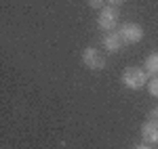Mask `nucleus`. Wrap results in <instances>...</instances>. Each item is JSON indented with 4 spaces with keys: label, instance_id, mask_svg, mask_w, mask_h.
<instances>
[{
    "label": "nucleus",
    "instance_id": "f257e3e1",
    "mask_svg": "<svg viewBox=\"0 0 158 149\" xmlns=\"http://www.w3.org/2000/svg\"><path fill=\"white\" fill-rule=\"evenodd\" d=\"M148 72L146 69H141V67H127L124 72H122L120 80L122 84L127 88H131V90H139V88H143L148 84Z\"/></svg>",
    "mask_w": 158,
    "mask_h": 149
},
{
    "label": "nucleus",
    "instance_id": "f03ea898",
    "mask_svg": "<svg viewBox=\"0 0 158 149\" xmlns=\"http://www.w3.org/2000/svg\"><path fill=\"white\" fill-rule=\"evenodd\" d=\"M118 19H120L118 9H114V6H103V9L99 11L97 23H99L101 29H106V32H114V27L118 25Z\"/></svg>",
    "mask_w": 158,
    "mask_h": 149
},
{
    "label": "nucleus",
    "instance_id": "7ed1b4c3",
    "mask_svg": "<svg viewBox=\"0 0 158 149\" xmlns=\"http://www.w3.org/2000/svg\"><path fill=\"white\" fill-rule=\"evenodd\" d=\"M118 34H120L124 44H135V42H139L143 38V27L139 23H124V25H120Z\"/></svg>",
    "mask_w": 158,
    "mask_h": 149
},
{
    "label": "nucleus",
    "instance_id": "20e7f679",
    "mask_svg": "<svg viewBox=\"0 0 158 149\" xmlns=\"http://www.w3.org/2000/svg\"><path fill=\"white\" fill-rule=\"evenodd\" d=\"M82 63H85L89 69H103L106 67V59H103V55L99 53L97 49H93V46H86L82 50Z\"/></svg>",
    "mask_w": 158,
    "mask_h": 149
},
{
    "label": "nucleus",
    "instance_id": "39448f33",
    "mask_svg": "<svg viewBox=\"0 0 158 149\" xmlns=\"http://www.w3.org/2000/svg\"><path fill=\"white\" fill-rule=\"evenodd\" d=\"M141 139L146 141V143H158V118L154 120H148L143 122L141 126Z\"/></svg>",
    "mask_w": 158,
    "mask_h": 149
},
{
    "label": "nucleus",
    "instance_id": "423d86ee",
    "mask_svg": "<svg viewBox=\"0 0 158 149\" xmlns=\"http://www.w3.org/2000/svg\"><path fill=\"white\" fill-rule=\"evenodd\" d=\"M101 44H103V49L108 50V53H118L122 46V38L118 32H108L103 40H101Z\"/></svg>",
    "mask_w": 158,
    "mask_h": 149
},
{
    "label": "nucleus",
    "instance_id": "0eeeda50",
    "mask_svg": "<svg viewBox=\"0 0 158 149\" xmlns=\"http://www.w3.org/2000/svg\"><path fill=\"white\" fill-rule=\"evenodd\" d=\"M143 69H146L150 76H156V74H158V53H152V55H148Z\"/></svg>",
    "mask_w": 158,
    "mask_h": 149
},
{
    "label": "nucleus",
    "instance_id": "6e6552de",
    "mask_svg": "<svg viewBox=\"0 0 158 149\" xmlns=\"http://www.w3.org/2000/svg\"><path fill=\"white\" fill-rule=\"evenodd\" d=\"M148 90H150V95H152V97H158V78H152V80H150Z\"/></svg>",
    "mask_w": 158,
    "mask_h": 149
},
{
    "label": "nucleus",
    "instance_id": "1a4fd4ad",
    "mask_svg": "<svg viewBox=\"0 0 158 149\" xmlns=\"http://www.w3.org/2000/svg\"><path fill=\"white\" fill-rule=\"evenodd\" d=\"M103 2H106V0H86V4H89L91 9H99V11L103 9Z\"/></svg>",
    "mask_w": 158,
    "mask_h": 149
},
{
    "label": "nucleus",
    "instance_id": "9d476101",
    "mask_svg": "<svg viewBox=\"0 0 158 149\" xmlns=\"http://www.w3.org/2000/svg\"><path fill=\"white\" fill-rule=\"evenodd\" d=\"M108 2H110V6H118V4H122L124 0H108Z\"/></svg>",
    "mask_w": 158,
    "mask_h": 149
},
{
    "label": "nucleus",
    "instance_id": "9b49d317",
    "mask_svg": "<svg viewBox=\"0 0 158 149\" xmlns=\"http://www.w3.org/2000/svg\"><path fill=\"white\" fill-rule=\"evenodd\" d=\"M133 149H152L150 145H137V147H133Z\"/></svg>",
    "mask_w": 158,
    "mask_h": 149
},
{
    "label": "nucleus",
    "instance_id": "f8f14e48",
    "mask_svg": "<svg viewBox=\"0 0 158 149\" xmlns=\"http://www.w3.org/2000/svg\"><path fill=\"white\" fill-rule=\"evenodd\" d=\"M154 118H158V105H156V109H154Z\"/></svg>",
    "mask_w": 158,
    "mask_h": 149
}]
</instances>
